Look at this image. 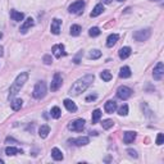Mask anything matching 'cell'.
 Returning <instances> with one entry per match:
<instances>
[{"label":"cell","instance_id":"cell-1","mask_svg":"<svg viewBox=\"0 0 164 164\" xmlns=\"http://www.w3.org/2000/svg\"><path fill=\"white\" fill-rule=\"evenodd\" d=\"M94 78H95V76H94V75H86V76L82 77V78L77 80L75 83L72 85V87L69 89V95L78 96L81 92H83L92 83Z\"/></svg>","mask_w":164,"mask_h":164},{"label":"cell","instance_id":"cell-2","mask_svg":"<svg viewBox=\"0 0 164 164\" xmlns=\"http://www.w3.org/2000/svg\"><path fill=\"white\" fill-rule=\"evenodd\" d=\"M27 78H28V73L27 72H22L21 75L17 76V78H15V81L12 83L10 89H9V96H8L9 100H13V97L21 91V89L23 87V85L26 83Z\"/></svg>","mask_w":164,"mask_h":164},{"label":"cell","instance_id":"cell-3","mask_svg":"<svg viewBox=\"0 0 164 164\" xmlns=\"http://www.w3.org/2000/svg\"><path fill=\"white\" fill-rule=\"evenodd\" d=\"M32 95H33L35 99H42V97L46 95V83L44 81L37 82L36 86H35V89H33Z\"/></svg>","mask_w":164,"mask_h":164},{"label":"cell","instance_id":"cell-4","mask_svg":"<svg viewBox=\"0 0 164 164\" xmlns=\"http://www.w3.org/2000/svg\"><path fill=\"white\" fill-rule=\"evenodd\" d=\"M131 95H132V90L130 87H127V86H120V87H118V90H117V96L122 100L130 99Z\"/></svg>","mask_w":164,"mask_h":164},{"label":"cell","instance_id":"cell-5","mask_svg":"<svg viewBox=\"0 0 164 164\" xmlns=\"http://www.w3.org/2000/svg\"><path fill=\"white\" fill-rule=\"evenodd\" d=\"M150 35H151V31L149 28L140 30V31H136V32L134 33V38L136 41H146L147 38L150 37Z\"/></svg>","mask_w":164,"mask_h":164},{"label":"cell","instance_id":"cell-6","mask_svg":"<svg viewBox=\"0 0 164 164\" xmlns=\"http://www.w3.org/2000/svg\"><path fill=\"white\" fill-rule=\"evenodd\" d=\"M85 119H76V120H73V122H71L68 124V130H71V131H76V132H81L82 130L85 128Z\"/></svg>","mask_w":164,"mask_h":164},{"label":"cell","instance_id":"cell-7","mask_svg":"<svg viewBox=\"0 0 164 164\" xmlns=\"http://www.w3.org/2000/svg\"><path fill=\"white\" fill-rule=\"evenodd\" d=\"M62 83H63V78H62L60 73H55L53 77V81H52V85H50V90L54 92V91H58L60 87H62Z\"/></svg>","mask_w":164,"mask_h":164},{"label":"cell","instance_id":"cell-8","mask_svg":"<svg viewBox=\"0 0 164 164\" xmlns=\"http://www.w3.org/2000/svg\"><path fill=\"white\" fill-rule=\"evenodd\" d=\"M163 75H164V64L162 62H159V63L155 65V68L153 71V77H154V80L160 81L163 78Z\"/></svg>","mask_w":164,"mask_h":164},{"label":"cell","instance_id":"cell-9","mask_svg":"<svg viewBox=\"0 0 164 164\" xmlns=\"http://www.w3.org/2000/svg\"><path fill=\"white\" fill-rule=\"evenodd\" d=\"M83 7H85L83 0H77V1L72 3L71 5H69L68 10H69V13H81V10L83 9Z\"/></svg>","mask_w":164,"mask_h":164},{"label":"cell","instance_id":"cell-10","mask_svg":"<svg viewBox=\"0 0 164 164\" xmlns=\"http://www.w3.org/2000/svg\"><path fill=\"white\" fill-rule=\"evenodd\" d=\"M60 26H62V21L58 18H54L52 21V26H50V31L53 35H59L60 33Z\"/></svg>","mask_w":164,"mask_h":164},{"label":"cell","instance_id":"cell-11","mask_svg":"<svg viewBox=\"0 0 164 164\" xmlns=\"http://www.w3.org/2000/svg\"><path fill=\"white\" fill-rule=\"evenodd\" d=\"M53 54L55 58H62L65 55V52H64V45L63 44H58V45H54L53 46Z\"/></svg>","mask_w":164,"mask_h":164},{"label":"cell","instance_id":"cell-12","mask_svg":"<svg viewBox=\"0 0 164 164\" xmlns=\"http://www.w3.org/2000/svg\"><path fill=\"white\" fill-rule=\"evenodd\" d=\"M69 142L75 144L76 146H85V145H87V144L90 142V140H89V137H86V136H81V137L69 140Z\"/></svg>","mask_w":164,"mask_h":164},{"label":"cell","instance_id":"cell-13","mask_svg":"<svg viewBox=\"0 0 164 164\" xmlns=\"http://www.w3.org/2000/svg\"><path fill=\"white\" fill-rule=\"evenodd\" d=\"M35 25V21H33V18H27L26 19V21L25 22H23V25L21 26V32L22 33H26L27 32V31H28L30 28H31V27H32Z\"/></svg>","mask_w":164,"mask_h":164},{"label":"cell","instance_id":"cell-14","mask_svg":"<svg viewBox=\"0 0 164 164\" xmlns=\"http://www.w3.org/2000/svg\"><path fill=\"white\" fill-rule=\"evenodd\" d=\"M131 53H132V49L130 46H123V48L119 49V52H118L120 59H127V58L131 55Z\"/></svg>","mask_w":164,"mask_h":164},{"label":"cell","instance_id":"cell-15","mask_svg":"<svg viewBox=\"0 0 164 164\" xmlns=\"http://www.w3.org/2000/svg\"><path fill=\"white\" fill-rule=\"evenodd\" d=\"M104 109H105V112H107L108 114H112V113H114L115 109H117V103H115V101H113V100H109V101L105 103Z\"/></svg>","mask_w":164,"mask_h":164},{"label":"cell","instance_id":"cell-16","mask_svg":"<svg viewBox=\"0 0 164 164\" xmlns=\"http://www.w3.org/2000/svg\"><path fill=\"white\" fill-rule=\"evenodd\" d=\"M135 139H136V132H132V131H127L126 134H124V136H123V141H124V144H131V142H134Z\"/></svg>","mask_w":164,"mask_h":164},{"label":"cell","instance_id":"cell-17","mask_svg":"<svg viewBox=\"0 0 164 164\" xmlns=\"http://www.w3.org/2000/svg\"><path fill=\"white\" fill-rule=\"evenodd\" d=\"M49 134H50V127L48 124H42V126L38 128V135H40L41 139H46Z\"/></svg>","mask_w":164,"mask_h":164},{"label":"cell","instance_id":"cell-18","mask_svg":"<svg viewBox=\"0 0 164 164\" xmlns=\"http://www.w3.org/2000/svg\"><path fill=\"white\" fill-rule=\"evenodd\" d=\"M5 154L8 157H13V155H17V154H23V151L21 149L14 147V146H8L5 149Z\"/></svg>","mask_w":164,"mask_h":164},{"label":"cell","instance_id":"cell-19","mask_svg":"<svg viewBox=\"0 0 164 164\" xmlns=\"http://www.w3.org/2000/svg\"><path fill=\"white\" fill-rule=\"evenodd\" d=\"M64 107L67 108V110L71 112V113L77 112V105L73 103L72 100H69V99H65V100H64Z\"/></svg>","mask_w":164,"mask_h":164},{"label":"cell","instance_id":"cell-20","mask_svg":"<svg viewBox=\"0 0 164 164\" xmlns=\"http://www.w3.org/2000/svg\"><path fill=\"white\" fill-rule=\"evenodd\" d=\"M118 35L117 33H112V35H109V37H108V40H107V46L108 48H113L115 44H117V41H118Z\"/></svg>","mask_w":164,"mask_h":164},{"label":"cell","instance_id":"cell-21","mask_svg":"<svg viewBox=\"0 0 164 164\" xmlns=\"http://www.w3.org/2000/svg\"><path fill=\"white\" fill-rule=\"evenodd\" d=\"M10 17L13 21L15 22H21L23 18H25V14L22 12H17V10H10Z\"/></svg>","mask_w":164,"mask_h":164},{"label":"cell","instance_id":"cell-22","mask_svg":"<svg viewBox=\"0 0 164 164\" xmlns=\"http://www.w3.org/2000/svg\"><path fill=\"white\" fill-rule=\"evenodd\" d=\"M52 157L54 160H63V153L58 149V147H54V149L52 150Z\"/></svg>","mask_w":164,"mask_h":164},{"label":"cell","instance_id":"cell-23","mask_svg":"<svg viewBox=\"0 0 164 164\" xmlns=\"http://www.w3.org/2000/svg\"><path fill=\"white\" fill-rule=\"evenodd\" d=\"M104 12V7H103V4H97V5H95V8L92 9L91 12V17H97V15H100L101 13Z\"/></svg>","mask_w":164,"mask_h":164},{"label":"cell","instance_id":"cell-24","mask_svg":"<svg viewBox=\"0 0 164 164\" xmlns=\"http://www.w3.org/2000/svg\"><path fill=\"white\" fill-rule=\"evenodd\" d=\"M131 69L130 67H122L120 68V72H119V77L120 78H128V77H131Z\"/></svg>","mask_w":164,"mask_h":164},{"label":"cell","instance_id":"cell-25","mask_svg":"<svg viewBox=\"0 0 164 164\" xmlns=\"http://www.w3.org/2000/svg\"><path fill=\"white\" fill-rule=\"evenodd\" d=\"M100 118H101V110H100V109H96V110H94V112H92V117H91L92 123H94V124L97 123Z\"/></svg>","mask_w":164,"mask_h":164},{"label":"cell","instance_id":"cell-26","mask_svg":"<svg viewBox=\"0 0 164 164\" xmlns=\"http://www.w3.org/2000/svg\"><path fill=\"white\" fill-rule=\"evenodd\" d=\"M22 105H23L22 99H15V100H13V103H12V109L17 112V110H19V109L22 108Z\"/></svg>","mask_w":164,"mask_h":164},{"label":"cell","instance_id":"cell-27","mask_svg":"<svg viewBox=\"0 0 164 164\" xmlns=\"http://www.w3.org/2000/svg\"><path fill=\"white\" fill-rule=\"evenodd\" d=\"M52 117L53 118H55V119H59L60 118V115H62V110H60V108L59 107H54L52 108Z\"/></svg>","mask_w":164,"mask_h":164},{"label":"cell","instance_id":"cell-28","mask_svg":"<svg viewBox=\"0 0 164 164\" xmlns=\"http://www.w3.org/2000/svg\"><path fill=\"white\" fill-rule=\"evenodd\" d=\"M81 31H82L81 26H78V25L71 26V35H72V36H78V35L81 33Z\"/></svg>","mask_w":164,"mask_h":164},{"label":"cell","instance_id":"cell-29","mask_svg":"<svg viewBox=\"0 0 164 164\" xmlns=\"http://www.w3.org/2000/svg\"><path fill=\"white\" fill-rule=\"evenodd\" d=\"M100 77H101V80L105 81V82H109L112 80V73L109 72V71H103L100 73Z\"/></svg>","mask_w":164,"mask_h":164},{"label":"cell","instance_id":"cell-30","mask_svg":"<svg viewBox=\"0 0 164 164\" xmlns=\"http://www.w3.org/2000/svg\"><path fill=\"white\" fill-rule=\"evenodd\" d=\"M100 33H101V31H100L99 27H91L90 31H89V35L91 37H96V36H99Z\"/></svg>","mask_w":164,"mask_h":164},{"label":"cell","instance_id":"cell-31","mask_svg":"<svg viewBox=\"0 0 164 164\" xmlns=\"http://www.w3.org/2000/svg\"><path fill=\"white\" fill-rule=\"evenodd\" d=\"M113 124H114V122H113L112 119H105V120H103L101 126H103L104 130H109L110 127H113Z\"/></svg>","mask_w":164,"mask_h":164},{"label":"cell","instance_id":"cell-32","mask_svg":"<svg viewBox=\"0 0 164 164\" xmlns=\"http://www.w3.org/2000/svg\"><path fill=\"white\" fill-rule=\"evenodd\" d=\"M118 114H119V115H123V117L128 114V105H127V104L122 105V107L118 109Z\"/></svg>","mask_w":164,"mask_h":164},{"label":"cell","instance_id":"cell-33","mask_svg":"<svg viewBox=\"0 0 164 164\" xmlns=\"http://www.w3.org/2000/svg\"><path fill=\"white\" fill-rule=\"evenodd\" d=\"M100 57H101V52L97 49L91 50V53H90V58H91V59H99Z\"/></svg>","mask_w":164,"mask_h":164},{"label":"cell","instance_id":"cell-34","mask_svg":"<svg viewBox=\"0 0 164 164\" xmlns=\"http://www.w3.org/2000/svg\"><path fill=\"white\" fill-rule=\"evenodd\" d=\"M163 142H164V136L163 134H158V137H157V145H163Z\"/></svg>","mask_w":164,"mask_h":164},{"label":"cell","instance_id":"cell-35","mask_svg":"<svg viewBox=\"0 0 164 164\" xmlns=\"http://www.w3.org/2000/svg\"><path fill=\"white\" fill-rule=\"evenodd\" d=\"M44 63H45V64H48V65H49V64H52V63H53L52 57H50V55H45V57H44Z\"/></svg>","mask_w":164,"mask_h":164},{"label":"cell","instance_id":"cell-36","mask_svg":"<svg viewBox=\"0 0 164 164\" xmlns=\"http://www.w3.org/2000/svg\"><path fill=\"white\" fill-rule=\"evenodd\" d=\"M96 97H97L96 94H92V95L86 96V101H94V100H96Z\"/></svg>","mask_w":164,"mask_h":164},{"label":"cell","instance_id":"cell-37","mask_svg":"<svg viewBox=\"0 0 164 164\" xmlns=\"http://www.w3.org/2000/svg\"><path fill=\"white\" fill-rule=\"evenodd\" d=\"M127 153L131 155V157H134V158H137V153H136L135 150H132V149H128L127 150Z\"/></svg>","mask_w":164,"mask_h":164},{"label":"cell","instance_id":"cell-38","mask_svg":"<svg viewBox=\"0 0 164 164\" xmlns=\"http://www.w3.org/2000/svg\"><path fill=\"white\" fill-rule=\"evenodd\" d=\"M101 1H103L104 4H110V3H112V0H101Z\"/></svg>","mask_w":164,"mask_h":164},{"label":"cell","instance_id":"cell-39","mask_svg":"<svg viewBox=\"0 0 164 164\" xmlns=\"http://www.w3.org/2000/svg\"><path fill=\"white\" fill-rule=\"evenodd\" d=\"M0 57H3V46H0Z\"/></svg>","mask_w":164,"mask_h":164},{"label":"cell","instance_id":"cell-40","mask_svg":"<svg viewBox=\"0 0 164 164\" xmlns=\"http://www.w3.org/2000/svg\"><path fill=\"white\" fill-rule=\"evenodd\" d=\"M1 37H3V33H1V32H0V38H1Z\"/></svg>","mask_w":164,"mask_h":164},{"label":"cell","instance_id":"cell-41","mask_svg":"<svg viewBox=\"0 0 164 164\" xmlns=\"http://www.w3.org/2000/svg\"><path fill=\"white\" fill-rule=\"evenodd\" d=\"M3 163H4V162H3V160H1V159H0V164H3Z\"/></svg>","mask_w":164,"mask_h":164},{"label":"cell","instance_id":"cell-42","mask_svg":"<svg viewBox=\"0 0 164 164\" xmlns=\"http://www.w3.org/2000/svg\"><path fill=\"white\" fill-rule=\"evenodd\" d=\"M151 1H159V0H151Z\"/></svg>","mask_w":164,"mask_h":164},{"label":"cell","instance_id":"cell-43","mask_svg":"<svg viewBox=\"0 0 164 164\" xmlns=\"http://www.w3.org/2000/svg\"><path fill=\"white\" fill-rule=\"evenodd\" d=\"M117 1H123V0H117Z\"/></svg>","mask_w":164,"mask_h":164}]
</instances>
